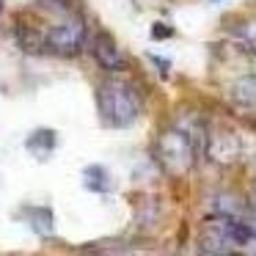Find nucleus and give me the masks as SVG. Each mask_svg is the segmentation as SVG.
Here are the masks:
<instances>
[{
	"mask_svg": "<svg viewBox=\"0 0 256 256\" xmlns=\"http://www.w3.org/2000/svg\"><path fill=\"white\" fill-rule=\"evenodd\" d=\"M206 154H210V160L215 162H232L240 157V140L234 138V135H215V138H210V144H206Z\"/></svg>",
	"mask_w": 256,
	"mask_h": 256,
	"instance_id": "obj_6",
	"label": "nucleus"
},
{
	"mask_svg": "<svg viewBox=\"0 0 256 256\" xmlns=\"http://www.w3.org/2000/svg\"><path fill=\"white\" fill-rule=\"evenodd\" d=\"M240 42H242L245 50L256 52V20H248V22H242V28L237 30Z\"/></svg>",
	"mask_w": 256,
	"mask_h": 256,
	"instance_id": "obj_10",
	"label": "nucleus"
},
{
	"mask_svg": "<svg viewBox=\"0 0 256 256\" xmlns=\"http://www.w3.org/2000/svg\"><path fill=\"white\" fill-rule=\"evenodd\" d=\"M108 256H138V254H132V250H113V254H108Z\"/></svg>",
	"mask_w": 256,
	"mask_h": 256,
	"instance_id": "obj_12",
	"label": "nucleus"
},
{
	"mask_svg": "<svg viewBox=\"0 0 256 256\" xmlns=\"http://www.w3.org/2000/svg\"><path fill=\"white\" fill-rule=\"evenodd\" d=\"M83 176H86V188L94 190V193H108V190L113 188L110 174H108L102 166H88V168H86Z\"/></svg>",
	"mask_w": 256,
	"mask_h": 256,
	"instance_id": "obj_9",
	"label": "nucleus"
},
{
	"mask_svg": "<svg viewBox=\"0 0 256 256\" xmlns=\"http://www.w3.org/2000/svg\"><path fill=\"white\" fill-rule=\"evenodd\" d=\"M14 36H17V44L20 50H25L28 56H44V28L39 25H30L28 20H20L17 28H14Z\"/></svg>",
	"mask_w": 256,
	"mask_h": 256,
	"instance_id": "obj_5",
	"label": "nucleus"
},
{
	"mask_svg": "<svg viewBox=\"0 0 256 256\" xmlns=\"http://www.w3.org/2000/svg\"><path fill=\"white\" fill-rule=\"evenodd\" d=\"M232 100L237 102V105H242V108H256V74L242 78V80L234 83Z\"/></svg>",
	"mask_w": 256,
	"mask_h": 256,
	"instance_id": "obj_8",
	"label": "nucleus"
},
{
	"mask_svg": "<svg viewBox=\"0 0 256 256\" xmlns=\"http://www.w3.org/2000/svg\"><path fill=\"white\" fill-rule=\"evenodd\" d=\"M157 160L166 171L171 174H184L193 168L196 162V144L184 130L174 127V130H166V132L157 138Z\"/></svg>",
	"mask_w": 256,
	"mask_h": 256,
	"instance_id": "obj_3",
	"label": "nucleus"
},
{
	"mask_svg": "<svg viewBox=\"0 0 256 256\" xmlns=\"http://www.w3.org/2000/svg\"><path fill=\"white\" fill-rule=\"evenodd\" d=\"M86 44H88V30L83 17L74 12H61V17L44 28V50L56 58H78Z\"/></svg>",
	"mask_w": 256,
	"mask_h": 256,
	"instance_id": "obj_2",
	"label": "nucleus"
},
{
	"mask_svg": "<svg viewBox=\"0 0 256 256\" xmlns=\"http://www.w3.org/2000/svg\"><path fill=\"white\" fill-rule=\"evenodd\" d=\"M91 56H94V61L110 74L127 69V58L122 56V50H118V44L113 42V36L105 34V30L94 34V39H91Z\"/></svg>",
	"mask_w": 256,
	"mask_h": 256,
	"instance_id": "obj_4",
	"label": "nucleus"
},
{
	"mask_svg": "<svg viewBox=\"0 0 256 256\" xmlns=\"http://www.w3.org/2000/svg\"><path fill=\"white\" fill-rule=\"evenodd\" d=\"M25 146H28V152L36 160H44V157H50L52 149H56V132H52V130H36Z\"/></svg>",
	"mask_w": 256,
	"mask_h": 256,
	"instance_id": "obj_7",
	"label": "nucleus"
},
{
	"mask_svg": "<svg viewBox=\"0 0 256 256\" xmlns=\"http://www.w3.org/2000/svg\"><path fill=\"white\" fill-rule=\"evenodd\" d=\"M0 17H3V0H0Z\"/></svg>",
	"mask_w": 256,
	"mask_h": 256,
	"instance_id": "obj_13",
	"label": "nucleus"
},
{
	"mask_svg": "<svg viewBox=\"0 0 256 256\" xmlns=\"http://www.w3.org/2000/svg\"><path fill=\"white\" fill-rule=\"evenodd\" d=\"M96 108H100V118L108 127L124 130L138 122L144 100H140V91L130 80L105 78L96 88Z\"/></svg>",
	"mask_w": 256,
	"mask_h": 256,
	"instance_id": "obj_1",
	"label": "nucleus"
},
{
	"mask_svg": "<svg viewBox=\"0 0 256 256\" xmlns=\"http://www.w3.org/2000/svg\"><path fill=\"white\" fill-rule=\"evenodd\" d=\"M152 36H157V39H168L171 30H168L166 25H154V28H152Z\"/></svg>",
	"mask_w": 256,
	"mask_h": 256,
	"instance_id": "obj_11",
	"label": "nucleus"
}]
</instances>
